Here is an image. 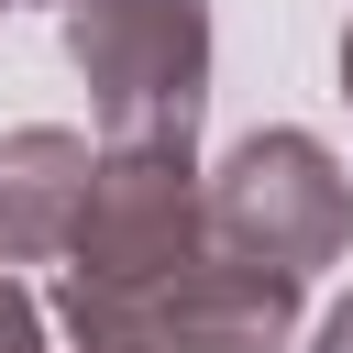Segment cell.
Segmentation results:
<instances>
[{"label":"cell","mask_w":353,"mask_h":353,"mask_svg":"<svg viewBox=\"0 0 353 353\" xmlns=\"http://www.w3.org/2000/svg\"><path fill=\"white\" fill-rule=\"evenodd\" d=\"M210 254V176L188 143H99L77 232H66V287L55 320L66 342L99 331H165L176 276Z\"/></svg>","instance_id":"1"},{"label":"cell","mask_w":353,"mask_h":353,"mask_svg":"<svg viewBox=\"0 0 353 353\" xmlns=\"http://www.w3.org/2000/svg\"><path fill=\"white\" fill-rule=\"evenodd\" d=\"M66 66L110 143H199L210 110V0H66Z\"/></svg>","instance_id":"2"},{"label":"cell","mask_w":353,"mask_h":353,"mask_svg":"<svg viewBox=\"0 0 353 353\" xmlns=\"http://www.w3.org/2000/svg\"><path fill=\"white\" fill-rule=\"evenodd\" d=\"M210 243L232 254H265L287 276H320L353 254V176L331 165L320 132H243L221 165H210Z\"/></svg>","instance_id":"3"},{"label":"cell","mask_w":353,"mask_h":353,"mask_svg":"<svg viewBox=\"0 0 353 353\" xmlns=\"http://www.w3.org/2000/svg\"><path fill=\"white\" fill-rule=\"evenodd\" d=\"M298 287H309V276L210 243V254L176 276V298H165V342H176V353H287V342H298Z\"/></svg>","instance_id":"4"},{"label":"cell","mask_w":353,"mask_h":353,"mask_svg":"<svg viewBox=\"0 0 353 353\" xmlns=\"http://www.w3.org/2000/svg\"><path fill=\"white\" fill-rule=\"evenodd\" d=\"M88 143L77 132H55V121H22V132H0V265H44V254H66V232H77V199H88Z\"/></svg>","instance_id":"5"},{"label":"cell","mask_w":353,"mask_h":353,"mask_svg":"<svg viewBox=\"0 0 353 353\" xmlns=\"http://www.w3.org/2000/svg\"><path fill=\"white\" fill-rule=\"evenodd\" d=\"M0 353H44V309L11 287V265H0Z\"/></svg>","instance_id":"6"},{"label":"cell","mask_w":353,"mask_h":353,"mask_svg":"<svg viewBox=\"0 0 353 353\" xmlns=\"http://www.w3.org/2000/svg\"><path fill=\"white\" fill-rule=\"evenodd\" d=\"M77 353H176L165 331H99V342H77Z\"/></svg>","instance_id":"7"},{"label":"cell","mask_w":353,"mask_h":353,"mask_svg":"<svg viewBox=\"0 0 353 353\" xmlns=\"http://www.w3.org/2000/svg\"><path fill=\"white\" fill-rule=\"evenodd\" d=\"M309 353H353V298H342V309H331V320L309 331Z\"/></svg>","instance_id":"8"},{"label":"cell","mask_w":353,"mask_h":353,"mask_svg":"<svg viewBox=\"0 0 353 353\" xmlns=\"http://www.w3.org/2000/svg\"><path fill=\"white\" fill-rule=\"evenodd\" d=\"M342 99H353V22H342Z\"/></svg>","instance_id":"9"},{"label":"cell","mask_w":353,"mask_h":353,"mask_svg":"<svg viewBox=\"0 0 353 353\" xmlns=\"http://www.w3.org/2000/svg\"><path fill=\"white\" fill-rule=\"evenodd\" d=\"M0 11H11V0H0Z\"/></svg>","instance_id":"10"}]
</instances>
